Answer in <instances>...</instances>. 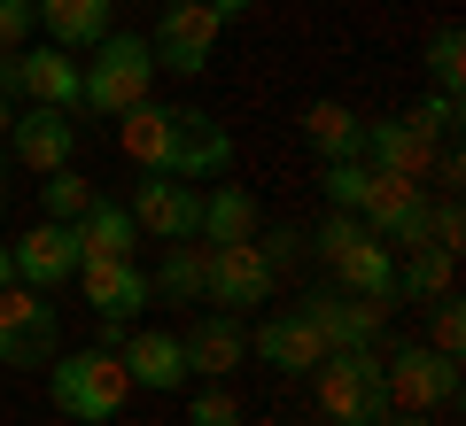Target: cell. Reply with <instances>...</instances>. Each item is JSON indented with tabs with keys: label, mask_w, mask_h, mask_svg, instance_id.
<instances>
[{
	"label": "cell",
	"mask_w": 466,
	"mask_h": 426,
	"mask_svg": "<svg viewBox=\"0 0 466 426\" xmlns=\"http://www.w3.org/2000/svg\"><path fill=\"white\" fill-rule=\"evenodd\" d=\"M47 395H55L63 419L109 426L133 403V380H125V357H116V349H55L47 357Z\"/></svg>",
	"instance_id": "6da1fadb"
},
{
	"label": "cell",
	"mask_w": 466,
	"mask_h": 426,
	"mask_svg": "<svg viewBox=\"0 0 466 426\" xmlns=\"http://www.w3.org/2000/svg\"><path fill=\"white\" fill-rule=\"evenodd\" d=\"M156 94V54L140 32H101L78 63V109L86 116H125Z\"/></svg>",
	"instance_id": "7a4b0ae2"
},
{
	"label": "cell",
	"mask_w": 466,
	"mask_h": 426,
	"mask_svg": "<svg viewBox=\"0 0 466 426\" xmlns=\"http://www.w3.org/2000/svg\"><path fill=\"white\" fill-rule=\"evenodd\" d=\"M311 248L327 256L334 287L342 295H366V302H397V248L381 241V233H366L350 210H334L327 225L311 233Z\"/></svg>",
	"instance_id": "3957f363"
},
{
	"label": "cell",
	"mask_w": 466,
	"mask_h": 426,
	"mask_svg": "<svg viewBox=\"0 0 466 426\" xmlns=\"http://www.w3.org/2000/svg\"><path fill=\"white\" fill-rule=\"evenodd\" d=\"M311 388H319V403H327L334 426H381L389 411H397L389 403V372H381L373 349H327L319 372H311Z\"/></svg>",
	"instance_id": "277c9868"
},
{
	"label": "cell",
	"mask_w": 466,
	"mask_h": 426,
	"mask_svg": "<svg viewBox=\"0 0 466 426\" xmlns=\"http://www.w3.org/2000/svg\"><path fill=\"white\" fill-rule=\"evenodd\" d=\"M280 295V272L265 263V248L257 241H233V248H202V302L210 311H265V302Z\"/></svg>",
	"instance_id": "5b68a950"
},
{
	"label": "cell",
	"mask_w": 466,
	"mask_h": 426,
	"mask_svg": "<svg viewBox=\"0 0 466 426\" xmlns=\"http://www.w3.org/2000/svg\"><path fill=\"white\" fill-rule=\"evenodd\" d=\"M0 94L8 101H47V109H78V54L24 39L16 54H0Z\"/></svg>",
	"instance_id": "8992f818"
},
{
	"label": "cell",
	"mask_w": 466,
	"mask_h": 426,
	"mask_svg": "<svg viewBox=\"0 0 466 426\" xmlns=\"http://www.w3.org/2000/svg\"><path fill=\"white\" fill-rule=\"evenodd\" d=\"M55 349H63V326H55L47 295L39 287H0V364L8 372H32V364H47Z\"/></svg>",
	"instance_id": "52a82bcc"
},
{
	"label": "cell",
	"mask_w": 466,
	"mask_h": 426,
	"mask_svg": "<svg viewBox=\"0 0 466 426\" xmlns=\"http://www.w3.org/2000/svg\"><path fill=\"white\" fill-rule=\"evenodd\" d=\"M133 225H140V241H195L202 233V186L195 179H171V171H140V186H133Z\"/></svg>",
	"instance_id": "ba28073f"
},
{
	"label": "cell",
	"mask_w": 466,
	"mask_h": 426,
	"mask_svg": "<svg viewBox=\"0 0 466 426\" xmlns=\"http://www.w3.org/2000/svg\"><path fill=\"white\" fill-rule=\"evenodd\" d=\"M218 32H226V24L210 16V0H164V24H156L148 54H156V70H171V78H202L210 54H218Z\"/></svg>",
	"instance_id": "9c48e42d"
},
{
	"label": "cell",
	"mask_w": 466,
	"mask_h": 426,
	"mask_svg": "<svg viewBox=\"0 0 466 426\" xmlns=\"http://www.w3.org/2000/svg\"><path fill=\"white\" fill-rule=\"evenodd\" d=\"M358 225L381 233L397 256H404V248H428V186H420V179H389V171H373L366 202H358Z\"/></svg>",
	"instance_id": "30bf717a"
},
{
	"label": "cell",
	"mask_w": 466,
	"mask_h": 426,
	"mask_svg": "<svg viewBox=\"0 0 466 426\" xmlns=\"http://www.w3.org/2000/svg\"><path fill=\"white\" fill-rule=\"evenodd\" d=\"M381 372H389V403L397 411L459 403V357H443V349H428V342H397V357H389Z\"/></svg>",
	"instance_id": "8fae6325"
},
{
	"label": "cell",
	"mask_w": 466,
	"mask_h": 426,
	"mask_svg": "<svg viewBox=\"0 0 466 426\" xmlns=\"http://www.w3.org/2000/svg\"><path fill=\"white\" fill-rule=\"evenodd\" d=\"M8 263H16V287L55 295V287H63V279H78V263H86L78 225H63V217H39L24 241H8Z\"/></svg>",
	"instance_id": "7c38bea8"
},
{
	"label": "cell",
	"mask_w": 466,
	"mask_h": 426,
	"mask_svg": "<svg viewBox=\"0 0 466 426\" xmlns=\"http://www.w3.org/2000/svg\"><path fill=\"white\" fill-rule=\"evenodd\" d=\"M171 179H195V186H210V179H226L233 171V132L218 124L210 109H171Z\"/></svg>",
	"instance_id": "4fadbf2b"
},
{
	"label": "cell",
	"mask_w": 466,
	"mask_h": 426,
	"mask_svg": "<svg viewBox=\"0 0 466 426\" xmlns=\"http://www.w3.org/2000/svg\"><path fill=\"white\" fill-rule=\"evenodd\" d=\"M0 140H8V155H16L24 171H63L70 155H78V109L32 101V109H16V124L0 132Z\"/></svg>",
	"instance_id": "5bb4252c"
},
{
	"label": "cell",
	"mask_w": 466,
	"mask_h": 426,
	"mask_svg": "<svg viewBox=\"0 0 466 426\" xmlns=\"http://www.w3.org/2000/svg\"><path fill=\"white\" fill-rule=\"evenodd\" d=\"M303 318H311V333L327 349H373L389 326V302H366V295H342V287H319V295L296 302Z\"/></svg>",
	"instance_id": "9a60e30c"
},
{
	"label": "cell",
	"mask_w": 466,
	"mask_h": 426,
	"mask_svg": "<svg viewBox=\"0 0 466 426\" xmlns=\"http://www.w3.org/2000/svg\"><path fill=\"white\" fill-rule=\"evenodd\" d=\"M78 287H86V311L101 326H133L148 311V272L133 256H101V263H78Z\"/></svg>",
	"instance_id": "2e32d148"
},
{
	"label": "cell",
	"mask_w": 466,
	"mask_h": 426,
	"mask_svg": "<svg viewBox=\"0 0 466 426\" xmlns=\"http://www.w3.org/2000/svg\"><path fill=\"white\" fill-rule=\"evenodd\" d=\"M116 357H125V380L148 388V395H171V388L195 380V372H187V342H179V333H164V326H133Z\"/></svg>",
	"instance_id": "e0dca14e"
},
{
	"label": "cell",
	"mask_w": 466,
	"mask_h": 426,
	"mask_svg": "<svg viewBox=\"0 0 466 426\" xmlns=\"http://www.w3.org/2000/svg\"><path fill=\"white\" fill-rule=\"evenodd\" d=\"M358 163H366V171H389V179H428L435 140H420L404 116H366V132H358Z\"/></svg>",
	"instance_id": "ac0fdd59"
},
{
	"label": "cell",
	"mask_w": 466,
	"mask_h": 426,
	"mask_svg": "<svg viewBox=\"0 0 466 426\" xmlns=\"http://www.w3.org/2000/svg\"><path fill=\"white\" fill-rule=\"evenodd\" d=\"M179 342H187V372L195 380H233L241 357H249V326H241L233 311H202Z\"/></svg>",
	"instance_id": "d6986e66"
},
{
	"label": "cell",
	"mask_w": 466,
	"mask_h": 426,
	"mask_svg": "<svg viewBox=\"0 0 466 426\" xmlns=\"http://www.w3.org/2000/svg\"><path fill=\"white\" fill-rule=\"evenodd\" d=\"M265 233V202L249 186H202V248H233V241H257Z\"/></svg>",
	"instance_id": "ffe728a7"
},
{
	"label": "cell",
	"mask_w": 466,
	"mask_h": 426,
	"mask_svg": "<svg viewBox=\"0 0 466 426\" xmlns=\"http://www.w3.org/2000/svg\"><path fill=\"white\" fill-rule=\"evenodd\" d=\"M249 349L272 364V372H319V357H327V342L311 333V318H303V311H280V318H265V326L249 333Z\"/></svg>",
	"instance_id": "44dd1931"
},
{
	"label": "cell",
	"mask_w": 466,
	"mask_h": 426,
	"mask_svg": "<svg viewBox=\"0 0 466 426\" xmlns=\"http://www.w3.org/2000/svg\"><path fill=\"white\" fill-rule=\"evenodd\" d=\"M78 248H86V263H101V256H133V248H140L133 210H125V202H109V194H94V202H86V217H78Z\"/></svg>",
	"instance_id": "7402d4cb"
},
{
	"label": "cell",
	"mask_w": 466,
	"mask_h": 426,
	"mask_svg": "<svg viewBox=\"0 0 466 426\" xmlns=\"http://www.w3.org/2000/svg\"><path fill=\"white\" fill-rule=\"evenodd\" d=\"M358 132H366V116L350 109V101H311L303 109V140H311L319 163H350L358 155Z\"/></svg>",
	"instance_id": "603a6c76"
},
{
	"label": "cell",
	"mask_w": 466,
	"mask_h": 426,
	"mask_svg": "<svg viewBox=\"0 0 466 426\" xmlns=\"http://www.w3.org/2000/svg\"><path fill=\"white\" fill-rule=\"evenodd\" d=\"M39 32H47L55 47L86 54L101 32H109V0H39Z\"/></svg>",
	"instance_id": "cb8c5ba5"
},
{
	"label": "cell",
	"mask_w": 466,
	"mask_h": 426,
	"mask_svg": "<svg viewBox=\"0 0 466 426\" xmlns=\"http://www.w3.org/2000/svg\"><path fill=\"white\" fill-rule=\"evenodd\" d=\"M451 272H459L451 248H404L397 256V302H420L428 311L435 295H451Z\"/></svg>",
	"instance_id": "d4e9b609"
},
{
	"label": "cell",
	"mask_w": 466,
	"mask_h": 426,
	"mask_svg": "<svg viewBox=\"0 0 466 426\" xmlns=\"http://www.w3.org/2000/svg\"><path fill=\"white\" fill-rule=\"evenodd\" d=\"M94 194H101V186L86 179L78 163H63V171H39V217H63V225H78Z\"/></svg>",
	"instance_id": "484cf974"
},
{
	"label": "cell",
	"mask_w": 466,
	"mask_h": 426,
	"mask_svg": "<svg viewBox=\"0 0 466 426\" xmlns=\"http://www.w3.org/2000/svg\"><path fill=\"white\" fill-rule=\"evenodd\" d=\"M148 295H164V302H202V248H195V241H171V256L148 272Z\"/></svg>",
	"instance_id": "4316f807"
},
{
	"label": "cell",
	"mask_w": 466,
	"mask_h": 426,
	"mask_svg": "<svg viewBox=\"0 0 466 426\" xmlns=\"http://www.w3.org/2000/svg\"><path fill=\"white\" fill-rule=\"evenodd\" d=\"M428 85H435V94H459V85H466V32H459V24H435V39H428Z\"/></svg>",
	"instance_id": "83f0119b"
},
{
	"label": "cell",
	"mask_w": 466,
	"mask_h": 426,
	"mask_svg": "<svg viewBox=\"0 0 466 426\" xmlns=\"http://www.w3.org/2000/svg\"><path fill=\"white\" fill-rule=\"evenodd\" d=\"M366 186H373V171L358 163V155H350V163H319V194H327V210H350V217H358Z\"/></svg>",
	"instance_id": "f1b7e54d"
},
{
	"label": "cell",
	"mask_w": 466,
	"mask_h": 426,
	"mask_svg": "<svg viewBox=\"0 0 466 426\" xmlns=\"http://www.w3.org/2000/svg\"><path fill=\"white\" fill-rule=\"evenodd\" d=\"M459 94H428V101H412V109H404V124L420 132V140H459Z\"/></svg>",
	"instance_id": "f546056e"
},
{
	"label": "cell",
	"mask_w": 466,
	"mask_h": 426,
	"mask_svg": "<svg viewBox=\"0 0 466 426\" xmlns=\"http://www.w3.org/2000/svg\"><path fill=\"white\" fill-rule=\"evenodd\" d=\"M187 419H195V426H241V395H233V380H202L195 403H187Z\"/></svg>",
	"instance_id": "4dcf8cb0"
},
{
	"label": "cell",
	"mask_w": 466,
	"mask_h": 426,
	"mask_svg": "<svg viewBox=\"0 0 466 426\" xmlns=\"http://www.w3.org/2000/svg\"><path fill=\"white\" fill-rule=\"evenodd\" d=\"M428 311H435V326H428V349H443V357H459V342H466V318H459V295H435Z\"/></svg>",
	"instance_id": "1f68e13d"
},
{
	"label": "cell",
	"mask_w": 466,
	"mask_h": 426,
	"mask_svg": "<svg viewBox=\"0 0 466 426\" xmlns=\"http://www.w3.org/2000/svg\"><path fill=\"white\" fill-rule=\"evenodd\" d=\"M39 32V0H0V54H16Z\"/></svg>",
	"instance_id": "d6a6232c"
},
{
	"label": "cell",
	"mask_w": 466,
	"mask_h": 426,
	"mask_svg": "<svg viewBox=\"0 0 466 426\" xmlns=\"http://www.w3.org/2000/svg\"><path fill=\"white\" fill-rule=\"evenodd\" d=\"M257 248H265V263H272V272H288V263H296V233H257Z\"/></svg>",
	"instance_id": "836d02e7"
},
{
	"label": "cell",
	"mask_w": 466,
	"mask_h": 426,
	"mask_svg": "<svg viewBox=\"0 0 466 426\" xmlns=\"http://www.w3.org/2000/svg\"><path fill=\"white\" fill-rule=\"evenodd\" d=\"M249 8H257V0H210V16H218V24H241Z\"/></svg>",
	"instance_id": "e575fe53"
},
{
	"label": "cell",
	"mask_w": 466,
	"mask_h": 426,
	"mask_svg": "<svg viewBox=\"0 0 466 426\" xmlns=\"http://www.w3.org/2000/svg\"><path fill=\"white\" fill-rule=\"evenodd\" d=\"M8 124H16V101H8V94H0V132H8Z\"/></svg>",
	"instance_id": "d590c367"
},
{
	"label": "cell",
	"mask_w": 466,
	"mask_h": 426,
	"mask_svg": "<svg viewBox=\"0 0 466 426\" xmlns=\"http://www.w3.org/2000/svg\"><path fill=\"white\" fill-rule=\"evenodd\" d=\"M8 279H16V263H8V241H0V287H8Z\"/></svg>",
	"instance_id": "8d00e7d4"
},
{
	"label": "cell",
	"mask_w": 466,
	"mask_h": 426,
	"mask_svg": "<svg viewBox=\"0 0 466 426\" xmlns=\"http://www.w3.org/2000/svg\"><path fill=\"white\" fill-rule=\"evenodd\" d=\"M397 426H428V411H404V419H397Z\"/></svg>",
	"instance_id": "74e56055"
},
{
	"label": "cell",
	"mask_w": 466,
	"mask_h": 426,
	"mask_svg": "<svg viewBox=\"0 0 466 426\" xmlns=\"http://www.w3.org/2000/svg\"><path fill=\"white\" fill-rule=\"evenodd\" d=\"M0 163H8V140H0Z\"/></svg>",
	"instance_id": "f35d334b"
},
{
	"label": "cell",
	"mask_w": 466,
	"mask_h": 426,
	"mask_svg": "<svg viewBox=\"0 0 466 426\" xmlns=\"http://www.w3.org/2000/svg\"><path fill=\"white\" fill-rule=\"evenodd\" d=\"M0 210H8V194H0Z\"/></svg>",
	"instance_id": "ab89813d"
}]
</instances>
